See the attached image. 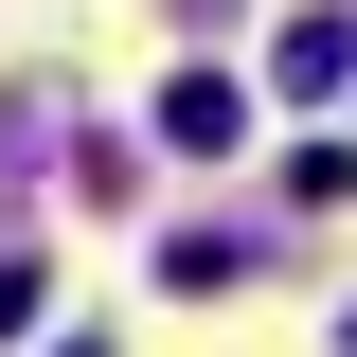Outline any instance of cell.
<instances>
[{
	"mask_svg": "<svg viewBox=\"0 0 357 357\" xmlns=\"http://www.w3.org/2000/svg\"><path fill=\"white\" fill-rule=\"evenodd\" d=\"M268 72L304 89V107H321V89H357V18H340V0H321V18H286V36H268Z\"/></svg>",
	"mask_w": 357,
	"mask_h": 357,
	"instance_id": "obj_1",
	"label": "cell"
},
{
	"mask_svg": "<svg viewBox=\"0 0 357 357\" xmlns=\"http://www.w3.org/2000/svg\"><path fill=\"white\" fill-rule=\"evenodd\" d=\"M340 340H357V321H340Z\"/></svg>",
	"mask_w": 357,
	"mask_h": 357,
	"instance_id": "obj_2",
	"label": "cell"
}]
</instances>
